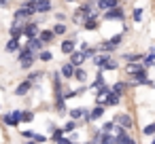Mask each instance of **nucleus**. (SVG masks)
I'll return each instance as SVG.
<instances>
[{"label":"nucleus","mask_w":155,"mask_h":144,"mask_svg":"<svg viewBox=\"0 0 155 144\" xmlns=\"http://www.w3.org/2000/svg\"><path fill=\"white\" fill-rule=\"evenodd\" d=\"M81 144H96L94 140H85V142H81Z\"/></svg>","instance_id":"46"},{"label":"nucleus","mask_w":155,"mask_h":144,"mask_svg":"<svg viewBox=\"0 0 155 144\" xmlns=\"http://www.w3.org/2000/svg\"><path fill=\"white\" fill-rule=\"evenodd\" d=\"M81 127V123L79 121H72V119H68V121H64V125H62V129H64V133L66 136H70L72 131H77Z\"/></svg>","instance_id":"29"},{"label":"nucleus","mask_w":155,"mask_h":144,"mask_svg":"<svg viewBox=\"0 0 155 144\" xmlns=\"http://www.w3.org/2000/svg\"><path fill=\"white\" fill-rule=\"evenodd\" d=\"M53 11V0H36V15H51Z\"/></svg>","instance_id":"10"},{"label":"nucleus","mask_w":155,"mask_h":144,"mask_svg":"<svg viewBox=\"0 0 155 144\" xmlns=\"http://www.w3.org/2000/svg\"><path fill=\"white\" fill-rule=\"evenodd\" d=\"M113 121H115V125H119L121 129H125V131H132L134 129V117L130 114V112H117L115 117H113Z\"/></svg>","instance_id":"3"},{"label":"nucleus","mask_w":155,"mask_h":144,"mask_svg":"<svg viewBox=\"0 0 155 144\" xmlns=\"http://www.w3.org/2000/svg\"><path fill=\"white\" fill-rule=\"evenodd\" d=\"M0 108H2V106H0Z\"/></svg>","instance_id":"50"},{"label":"nucleus","mask_w":155,"mask_h":144,"mask_svg":"<svg viewBox=\"0 0 155 144\" xmlns=\"http://www.w3.org/2000/svg\"><path fill=\"white\" fill-rule=\"evenodd\" d=\"M123 40H125V34H123V32H119V34H113V36H110V38H106V40H100L96 47H98V51H100V53H113V55H115V51H119V49H121Z\"/></svg>","instance_id":"1"},{"label":"nucleus","mask_w":155,"mask_h":144,"mask_svg":"<svg viewBox=\"0 0 155 144\" xmlns=\"http://www.w3.org/2000/svg\"><path fill=\"white\" fill-rule=\"evenodd\" d=\"M89 47H91V45H89L87 40H79V51H87Z\"/></svg>","instance_id":"41"},{"label":"nucleus","mask_w":155,"mask_h":144,"mask_svg":"<svg viewBox=\"0 0 155 144\" xmlns=\"http://www.w3.org/2000/svg\"><path fill=\"white\" fill-rule=\"evenodd\" d=\"M24 47H28V49H30V51H34V53H41L43 49H47V47H45V43H43L38 36H36V38H28Z\"/></svg>","instance_id":"20"},{"label":"nucleus","mask_w":155,"mask_h":144,"mask_svg":"<svg viewBox=\"0 0 155 144\" xmlns=\"http://www.w3.org/2000/svg\"><path fill=\"white\" fill-rule=\"evenodd\" d=\"M34 117H36L34 110H21V123H32Z\"/></svg>","instance_id":"37"},{"label":"nucleus","mask_w":155,"mask_h":144,"mask_svg":"<svg viewBox=\"0 0 155 144\" xmlns=\"http://www.w3.org/2000/svg\"><path fill=\"white\" fill-rule=\"evenodd\" d=\"M153 89H155V87H153Z\"/></svg>","instance_id":"51"},{"label":"nucleus","mask_w":155,"mask_h":144,"mask_svg":"<svg viewBox=\"0 0 155 144\" xmlns=\"http://www.w3.org/2000/svg\"><path fill=\"white\" fill-rule=\"evenodd\" d=\"M9 7V0H0V9H7Z\"/></svg>","instance_id":"43"},{"label":"nucleus","mask_w":155,"mask_h":144,"mask_svg":"<svg viewBox=\"0 0 155 144\" xmlns=\"http://www.w3.org/2000/svg\"><path fill=\"white\" fill-rule=\"evenodd\" d=\"M140 133H142V136H147V138H153V136H155V121L147 123V125L140 129Z\"/></svg>","instance_id":"35"},{"label":"nucleus","mask_w":155,"mask_h":144,"mask_svg":"<svg viewBox=\"0 0 155 144\" xmlns=\"http://www.w3.org/2000/svg\"><path fill=\"white\" fill-rule=\"evenodd\" d=\"M38 62H43V64L53 62V51H51V49H43V51L38 53Z\"/></svg>","instance_id":"32"},{"label":"nucleus","mask_w":155,"mask_h":144,"mask_svg":"<svg viewBox=\"0 0 155 144\" xmlns=\"http://www.w3.org/2000/svg\"><path fill=\"white\" fill-rule=\"evenodd\" d=\"M121 100H123V98H119L117 93H113V91H110V93H108L100 104H102V106H106V108H115V106H119V104H121Z\"/></svg>","instance_id":"24"},{"label":"nucleus","mask_w":155,"mask_h":144,"mask_svg":"<svg viewBox=\"0 0 155 144\" xmlns=\"http://www.w3.org/2000/svg\"><path fill=\"white\" fill-rule=\"evenodd\" d=\"M19 136H21L24 140H34L36 131H34V129H21V131H19Z\"/></svg>","instance_id":"40"},{"label":"nucleus","mask_w":155,"mask_h":144,"mask_svg":"<svg viewBox=\"0 0 155 144\" xmlns=\"http://www.w3.org/2000/svg\"><path fill=\"white\" fill-rule=\"evenodd\" d=\"M2 123L7 127H19L21 125V108H13L2 114Z\"/></svg>","instance_id":"4"},{"label":"nucleus","mask_w":155,"mask_h":144,"mask_svg":"<svg viewBox=\"0 0 155 144\" xmlns=\"http://www.w3.org/2000/svg\"><path fill=\"white\" fill-rule=\"evenodd\" d=\"M110 55H113V53H100V51H98V53H96L89 62L94 64V68H96V70H102V66L106 64V59H108Z\"/></svg>","instance_id":"21"},{"label":"nucleus","mask_w":155,"mask_h":144,"mask_svg":"<svg viewBox=\"0 0 155 144\" xmlns=\"http://www.w3.org/2000/svg\"><path fill=\"white\" fill-rule=\"evenodd\" d=\"M72 144H81V142H72Z\"/></svg>","instance_id":"49"},{"label":"nucleus","mask_w":155,"mask_h":144,"mask_svg":"<svg viewBox=\"0 0 155 144\" xmlns=\"http://www.w3.org/2000/svg\"><path fill=\"white\" fill-rule=\"evenodd\" d=\"M140 68H142V64H125V66H123V70H125V74H127V76H132V74H134V72H138Z\"/></svg>","instance_id":"36"},{"label":"nucleus","mask_w":155,"mask_h":144,"mask_svg":"<svg viewBox=\"0 0 155 144\" xmlns=\"http://www.w3.org/2000/svg\"><path fill=\"white\" fill-rule=\"evenodd\" d=\"M41 24L36 21V19H30V21H26L24 24V36H26V40L28 38H36L38 34H41Z\"/></svg>","instance_id":"7"},{"label":"nucleus","mask_w":155,"mask_h":144,"mask_svg":"<svg viewBox=\"0 0 155 144\" xmlns=\"http://www.w3.org/2000/svg\"><path fill=\"white\" fill-rule=\"evenodd\" d=\"M19 7H21V9H26V11L30 13V17L34 19V15H36V0H24Z\"/></svg>","instance_id":"30"},{"label":"nucleus","mask_w":155,"mask_h":144,"mask_svg":"<svg viewBox=\"0 0 155 144\" xmlns=\"http://www.w3.org/2000/svg\"><path fill=\"white\" fill-rule=\"evenodd\" d=\"M119 59H123L125 64H140L144 59V53H132V51H125L119 55Z\"/></svg>","instance_id":"14"},{"label":"nucleus","mask_w":155,"mask_h":144,"mask_svg":"<svg viewBox=\"0 0 155 144\" xmlns=\"http://www.w3.org/2000/svg\"><path fill=\"white\" fill-rule=\"evenodd\" d=\"M32 89H34V85H32L30 81H26V78H24V81H21V83L13 89V95H15V98H26Z\"/></svg>","instance_id":"11"},{"label":"nucleus","mask_w":155,"mask_h":144,"mask_svg":"<svg viewBox=\"0 0 155 144\" xmlns=\"http://www.w3.org/2000/svg\"><path fill=\"white\" fill-rule=\"evenodd\" d=\"M147 70H151V68H155V53H144V59L140 62Z\"/></svg>","instance_id":"33"},{"label":"nucleus","mask_w":155,"mask_h":144,"mask_svg":"<svg viewBox=\"0 0 155 144\" xmlns=\"http://www.w3.org/2000/svg\"><path fill=\"white\" fill-rule=\"evenodd\" d=\"M89 114V108L87 106H74V108H68V119H72V121H83L85 117Z\"/></svg>","instance_id":"9"},{"label":"nucleus","mask_w":155,"mask_h":144,"mask_svg":"<svg viewBox=\"0 0 155 144\" xmlns=\"http://www.w3.org/2000/svg\"><path fill=\"white\" fill-rule=\"evenodd\" d=\"M102 85H106L104 70H96V74H94V81L89 83V91H96V89H98V87H102Z\"/></svg>","instance_id":"18"},{"label":"nucleus","mask_w":155,"mask_h":144,"mask_svg":"<svg viewBox=\"0 0 155 144\" xmlns=\"http://www.w3.org/2000/svg\"><path fill=\"white\" fill-rule=\"evenodd\" d=\"M53 19H55L58 24H66V21H68L70 17H68V15H66L64 11H53Z\"/></svg>","instance_id":"38"},{"label":"nucleus","mask_w":155,"mask_h":144,"mask_svg":"<svg viewBox=\"0 0 155 144\" xmlns=\"http://www.w3.org/2000/svg\"><path fill=\"white\" fill-rule=\"evenodd\" d=\"M60 74H62L64 81H72V78H74V66H72L70 62H62V66H60Z\"/></svg>","instance_id":"16"},{"label":"nucleus","mask_w":155,"mask_h":144,"mask_svg":"<svg viewBox=\"0 0 155 144\" xmlns=\"http://www.w3.org/2000/svg\"><path fill=\"white\" fill-rule=\"evenodd\" d=\"M51 30H53V34H55L58 38H66V36H68V32H70L66 24H58V21L51 26Z\"/></svg>","instance_id":"27"},{"label":"nucleus","mask_w":155,"mask_h":144,"mask_svg":"<svg viewBox=\"0 0 155 144\" xmlns=\"http://www.w3.org/2000/svg\"><path fill=\"white\" fill-rule=\"evenodd\" d=\"M79 49V40H74V38H62V43H60V51H62V55H72L74 51Z\"/></svg>","instance_id":"8"},{"label":"nucleus","mask_w":155,"mask_h":144,"mask_svg":"<svg viewBox=\"0 0 155 144\" xmlns=\"http://www.w3.org/2000/svg\"><path fill=\"white\" fill-rule=\"evenodd\" d=\"M110 89H113V93H117L119 98H123L130 91V85H127V81H117V83L110 85Z\"/></svg>","instance_id":"23"},{"label":"nucleus","mask_w":155,"mask_h":144,"mask_svg":"<svg viewBox=\"0 0 155 144\" xmlns=\"http://www.w3.org/2000/svg\"><path fill=\"white\" fill-rule=\"evenodd\" d=\"M119 66H121L119 59H117L115 55H110V57L106 59V64L102 66V70H104V72H115V70H119Z\"/></svg>","instance_id":"28"},{"label":"nucleus","mask_w":155,"mask_h":144,"mask_svg":"<svg viewBox=\"0 0 155 144\" xmlns=\"http://www.w3.org/2000/svg\"><path fill=\"white\" fill-rule=\"evenodd\" d=\"M36 62H38V53L30 51L28 47H21V51L17 53V64H19V68L26 70V72H30Z\"/></svg>","instance_id":"2"},{"label":"nucleus","mask_w":155,"mask_h":144,"mask_svg":"<svg viewBox=\"0 0 155 144\" xmlns=\"http://www.w3.org/2000/svg\"><path fill=\"white\" fill-rule=\"evenodd\" d=\"M64 136H66V133H64V129H62V127H58V129H55V131H53V133H51L49 138H51V140H53V142L58 144V142H60V140H62Z\"/></svg>","instance_id":"39"},{"label":"nucleus","mask_w":155,"mask_h":144,"mask_svg":"<svg viewBox=\"0 0 155 144\" xmlns=\"http://www.w3.org/2000/svg\"><path fill=\"white\" fill-rule=\"evenodd\" d=\"M147 53H155V43H153V45L149 47V51H147Z\"/></svg>","instance_id":"45"},{"label":"nucleus","mask_w":155,"mask_h":144,"mask_svg":"<svg viewBox=\"0 0 155 144\" xmlns=\"http://www.w3.org/2000/svg\"><path fill=\"white\" fill-rule=\"evenodd\" d=\"M72 81H77L79 85H89V72L85 70V66L74 68V78Z\"/></svg>","instance_id":"17"},{"label":"nucleus","mask_w":155,"mask_h":144,"mask_svg":"<svg viewBox=\"0 0 155 144\" xmlns=\"http://www.w3.org/2000/svg\"><path fill=\"white\" fill-rule=\"evenodd\" d=\"M21 36H24V24L13 21V24L9 26V38H17V40H21Z\"/></svg>","instance_id":"19"},{"label":"nucleus","mask_w":155,"mask_h":144,"mask_svg":"<svg viewBox=\"0 0 155 144\" xmlns=\"http://www.w3.org/2000/svg\"><path fill=\"white\" fill-rule=\"evenodd\" d=\"M142 17H144V7H134L132 9V21L134 24H140Z\"/></svg>","instance_id":"31"},{"label":"nucleus","mask_w":155,"mask_h":144,"mask_svg":"<svg viewBox=\"0 0 155 144\" xmlns=\"http://www.w3.org/2000/svg\"><path fill=\"white\" fill-rule=\"evenodd\" d=\"M38 38H41V40L45 43V47L49 49V45H51V43H53V40H55L58 36L53 34V30H51V28H47V30H41V34H38Z\"/></svg>","instance_id":"26"},{"label":"nucleus","mask_w":155,"mask_h":144,"mask_svg":"<svg viewBox=\"0 0 155 144\" xmlns=\"http://www.w3.org/2000/svg\"><path fill=\"white\" fill-rule=\"evenodd\" d=\"M149 144H155V136H153V138H151V142H149Z\"/></svg>","instance_id":"47"},{"label":"nucleus","mask_w":155,"mask_h":144,"mask_svg":"<svg viewBox=\"0 0 155 144\" xmlns=\"http://www.w3.org/2000/svg\"><path fill=\"white\" fill-rule=\"evenodd\" d=\"M64 2H74V0H64Z\"/></svg>","instance_id":"48"},{"label":"nucleus","mask_w":155,"mask_h":144,"mask_svg":"<svg viewBox=\"0 0 155 144\" xmlns=\"http://www.w3.org/2000/svg\"><path fill=\"white\" fill-rule=\"evenodd\" d=\"M21 144H38V142H36V140H24Z\"/></svg>","instance_id":"44"},{"label":"nucleus","mask_w":155,"mask_h":144,"mask_svg":"<svg viewBox=\"0 0 155 144\" xmlns=\"http://www.w3.org/2000/svg\"><path fill=\"white\" fill-rule=\"evenodd\" d=\"M113 136H115V144H138V140L132 136V131H125L119 125H117V129H115Z\"/></svg>","instance_id":"6"},{"label":"nucleus","mask_w":155,"mask_h":144,"mask_svg":"<svg viewBox=\"0 0 155 144\" xmlns=\"http://www.w3.org/2000/svg\"><path fill=\"white\" fill-rule=\"evenodd\" d=\"M100 129H102V133H115L117 125H115V121L110 119V121H104V123L100 125Z\"/></svg>","instance_id":"34"},{"label":"nucleus","mask_w":155,"mask_h":144,"mask_svg":"<svg viewBox=\"0 0 155 144\" xmlns=\"http://www.w3.org/2000/svg\"><path fill=\"white\" fill-rule=\"evenodd\" d=\"M68 62H70L74 68H81V66H85L87 57H85V53H83V51H79V49H77L72 55H68Z\"/></svg>","instance_id":"15"},{"label":"nucleus","mask_w":155,"mask_h":144,"mask_svg":"<svg viewBox=\"0 0 155 144\" xmlns=\"http://www.w3.org/2000/svg\"><path fill=\"white\" fill-rule=\"evenodd\" d=\"M117 7H123L121 0H96V9H98L100 13L110 11V9H117Z\"/></svg>","instance_id":"12"},{"label":"nucleus","mask_w":155,"mask_h":144,"mask_svg":"<svg viewBox=\"0 0 155 144\" xmlns=\"http://www.w3.org/2000/svg\"><path fill=\"white\" fill-rule=\"evenodd\" d=\"M58 144H72V140H70V138H68V136H64V138H62V140H60V142H58Z\"/></svg>","instance_id":"42"},{"label":"nucleus","mask_w":155,"mask_h":144,"mask_svg":"<svg viewBox=\"0 0 155 144\" xmlns=\"http://www.w3.org/2000/svg\"><path fill=\"white\" fill-rule=\"evenodd\" d=\"M21 47H24V45H21L17 38H9V40L5 43V51H7V53H11V55H13V53H19V51H21Z\"/></svg>","instance_id":"25"},{"label":"nucleus","mask_w":155,"mask_h":144,"mask_svg":"<svg viewBox=\"0 0 155 144\" xmlns=\"http://www.w3.org/2000/svg\"><path fill=\"white\" fill-rule=\"evenodd\" d=\"M100 21H102V19H100V15H94V17L85 19L81 28H83L85 32H98V28H100Z\"/></svg>","instance_id":"13"},{"label":"nucleus","mask_w":155,"mask_h":144,"mask_svg":"<svg viewBox=\"0 0 155 144\" xmlns=\"http://www.w3.org/2000/svg\"><path fill=\"white\" fill-rule=\"evenodd\" d=\"M45 76H47V74H45L43 70H30V72H28V76H26V81H30L34 87H38V85H41V81H43Z\"/></svg>","instance_id":"22"},{"label":"nucleus","mask_w":155,"mask_h":144,"mask_svg":"<svg viewBox=\"0 0 155 144\" xmlns=\"http://www.w3.org/2000/svg\"><path fill=\"white\" fill-rule=\"evenodd\" d=\"M125 9L123 7H117V9H110V11H104L102 15H100V19H104V21H125Z\"/></svg>","instance_id":"5"}]
</instances>
